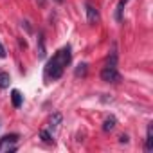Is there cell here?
<instances>
[{"label":"cell","mask_w":153,"mask_h":153,"mask_svg":"<svg viewBox=\"0 0 153 153\" xmlns=\"http://www.w3.org/2000/svg\"><path fill=\"white\" fill-rule=\"evenodd\" d=\"M70 59H72L70 47H68V45L61 47V49L49 59V63H47V67H45V78H49V79H59L61 76H63L65 67L70 63Z\"/></svg>","instance_id":"cell-1"},{"label":"cell","mask_w":153,"mask_h":153,"mask_svg":"<svg viewBox=\"0 0 153 153\" xmlns=\"http://www.w3.org/2000/svg\"><path fill=\"white\" fill-rule=\"evenodd\" d=\"M20 135L18 133H9L0 139V151H16V142Z\"/></svg>","instance_id":"cell-2"},{"label":"cell","mask_w":153,"mask_h":153,"mask_svg":"<svg viewBox=\"0 0 153 153\" xmlns=\"http://www.w3.org/2000/svg\"><path fill=\"white\" fill-rule=\"evenodd\" d=\"M101 79L105 83H119L121 81V74L117 72V67L105 65V68L101 70Z\"/></svg>","instance_id":"cell-3"},{"label":"cell","mask_w":153,"mask_h":153,"mask_svg":"<svg viewBox=\"0 0 153 153\" xmlns=\"http://www.w3.org/2000/svg\"><path fill=\"white\" fill-rule=\"evenodd\" d=\"M85 11H87V20H88V24H96V22H99V13H97V9H96L94 6L87 4Z\"/></svg>","instance_id":"cell-4"},{"label":"cell","mask_w":153,"mask_h":153,"mask_svg":"<svg viewBox=\"0 0 153 153\" xmlns=\"http://www.w3.org/2000/svg\"><path fill=\"white\" fill-rule=\"evenodd\" d=\"M144 149L146 151H151L153 149V124L151 123L148 124V130H146V144H144Z\"/></svg>","instance_id":"cell-5"},{"label":"cell","mask_w":153,"mask_h":153,"mask_svg":"<svg viewBox=\"0 0 153 153\" xmlns=\"http://www.w3.org/2000/svg\"><path fill=\"white\" fill-rule=\"evenodd\" d=\"M11 101H13V106H15V108H20V106H22L24 96L20 94V90H13V92H11Z\"/></svg>","instance_id":"cell-6"},{"label":"cell","mask_w":153,"mask_h":153,"mask_svg":"<svg viewBox=\"0 0 153 153\" xmlns=\"http://www.w3.org/2000/svg\"><path fill=\"white\" fill-rule=\"evenodd\" d=\"M115 124H117V121H115V117H114V115L106 117V119H105V123H103V131H112V130L115 128Z\"/></svg>","instance_id":"cell-7"},{"label":"cell","mask_w":153,"mask_h":153,"mask_svg":"<svg viewBox=\"0 0 153 153\" xmlns=\"http://www.w3.org/2000/svg\"><path fill=\"white\" fill-rule=\"evenodd\" d=\"M11 83V76L4 70H0V88H7Z\"/></svg>","instance_id":"cell-8"},{"label":"cell","mask_w":153,"mask_h":153,"mask_svg":"<svg viewBox=\"0 0 153 153\" xmlns=\"http://www.w3.org/2000/svg\"><path fill=\"white\" fill-rule=\"evenodd\" d=\"M38 56L40 58H45V40H43V34L42 33L38 36Z\"/></svg>","instance_id":"cell-9"},{"label":"cell","mask_w":153,"mask_h":153,"mask_svg":"<svg viewBox=\"0 0 153 153\" xmlns=\"http://www.w3.org/2000/svg\"><path fill=\"white\" fill-rule=\"evenodd\" d=\"M61 121H63V117H61V114H54V115L51 117V130H56V128H59V124H61Z\"/></svg>","instance_id":"cell-10"},{"label":"cell","mask_w":153,"mask_h":153,"mask_svg":"<svg viewBox=\"0 0 153 153\" xmlns=\"http://www.w3.org/2000/svg\"><path fill=\"white\" fill-rule=\"evenodd\" d=\"M40 139H42L43 142H49V144H51V142L54 140V139H52V135H51V133H49L47 130H42V131H40Z\"/></svg>","instance_id":"cell-11"},{"label":"cell","mask_w":153,"mask_h":153,"mask_svg":"<svg viewBox=\"0 0 153 153\" xmlns=\"http://www.w3.org/2000/svg\"><path fill=\"white\" fill-rule=\"evenodd\" d=\"M76 76H87V63H81L76 68Z\"/></svg>","instance_id":"cell-12"},{"label":"cell","mask_w":153,"mask_h":153,"mask_svg":"<svg viewBox=\"0 0 153 153\" xmlns=\"http://www.w3.org/2000/svg\"><path fill=\"white\" fill-rule=\"evenodd\" d=\"M0 58H6V49H4L2 42H0Z\"/></svg>","instance_id":"cell-13"},{"label":"cell","mask_w":153,"mask_h":153,"mask_svg":"<svg viewBox=\"0 0 153 153\" xmlns=\"http://www.w3.org/2000/svg\"><path fill=\"white\" fill-rule=\"evenodd\" d=\"M119 140H121V142H128V135H121Z\"/></svg>","instance_id":"cell-14"},{"label":"cell","mask_w":153,"mask_h":153,"mask_svg":"<svg viewBox=\"0 0 153 153\" xmlns=\"http://www.w3.org/2000/svg\"><path fill=\"white\" fill-rule=\"evenodd\" d=\"M20 47H24V49H25V47H27V42H25V40H20Z\"/></svg>","instance_id":"cell-15"},{"label":"cell","mask_w":153,"mask_h":153,"mask_svg":"<svg viewBox=\"0 0 153 153\" xmlns=\"http://www.w3.org/2000/svg\"><path fill=\"white\" fill-rule=\"evenodd\" d=\"M123 2H124V4H126V2H128V0H123Z\"/></svg>","instance_id":"cell-16"}]
</instances>
